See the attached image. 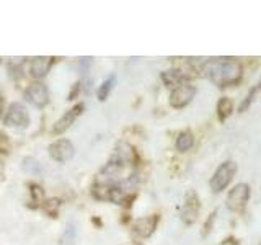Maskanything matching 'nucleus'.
Listing matches in <instances>:
<instances>
[{
	"instance_id": "15",
	"label": "nucleus",
	"mask_w": 261,
	"mask_h": 245,
	"mask_svg": "<svg viewBox=\"0 0 261 245\" xmlns=\"http://www.w3.org/2000/svg\"><path fill=\"white\" fill-rule=\"evenodd\" d=\"M194 145V136L191 131H183L176 137V149L179 152H188Z\"/></svg>"
},
{
	"instance_id": "22",
	"label": "nucleus",
	"mask_w": 261,
	"mask_h": 245,
	"mask_svg": "<svg viewBox=\"0 0 261 245\" xmlns=\"http://www.w3.org/2000/svg\"><path fill=\"white\" fill-rule=\"evenodd\" d=\"M4 113V98H0V116H2Z\"/></svg>"
},
{
	"instance_id": "11",
	"label": "nucleus",
	"mask_w": 261,
	"mask_h": 245,
	"mask_svg": "<svg viewBox=\"0 0 261 245\" xmlns=\"http://www.w3.org/2000/svg\"><path fill=\"white\" fill-rule=\"evenodd\" d=\"M157 224H159V216H145V217H141L137 219L134 223V232L137 235L144 237V239H147V237H150L155 229H157Z\"/></svg>"
},
{
	"instance_id": "5",
	"label": "nucleus",
	"mask_w": 261,
	"mask_h": 245,
	"mask_svg": "<svg viewBox=\"0 0 261 245\" xmlns=\"http://www.w3.org/2000/svg\"><path fill=\"white\" fill-rule=\"evenodd\" d=\"M5 125L12 128H27L30 125V114L21 103H12L8 106Z\"/></svg>"
},
{
	"instance_id": "16",
	"label": "nucleus",
	"mask_w": 261,
	"mask_h": 245,
	"mask_svg": "<svg viewBox=\"0 0 261 245\" xmlns=\"http://www.w3.org/2000/svg\"><path fill=\"white\" fill-rule=\"evenodd\" d=\"M261 90V80L258 82V84L255 85V87H251L250 88V92L247 93V96L243 98V102L240 103V106H239V111L240 113H243V111H247L248 108H250V105L253 103V100H255V96H256V93Z\"/></svg>"
},
{
	"instance_id": "21",
	"label": "nucleus",
	"mask_w": 261,
	"mask_h": 245,
	"mask_svg": "<svg viewBox=\"0 0 261 245\" xmlns=\"http://www.w3.org/2000/svg\"><path fill=\"white\" fill-rule=\"evenodd\" d=\"M214 219H216V212H212L211 214V220L207 219V223H206V226H204V235H207L209 232H211V227H212V223H214Z\"/></svg>"
},
{
	"instance_id": "20",
	"label": "nucleus",
	"mask_w": 261,
	"mask_h": 245,
	"mask_svg": "<svg viewBox=\"0 0 261 245\" xmlns=\"http://www.w3.org/2000/svg\"><path fill=\"white\" fill-rule=\"evenodd\" d=\"M47 203V201H46ZM59 201H57V200H51V201H49L47 204H46V211H49V209H51V214H56V208L57 206H59Z\"/></svg>"
},
{
	"instance_id": "9",
	"label": "nucleus",
	"mask_w": 261,
	"mask_h": 245,
	"mask_svg": "<svg viewBox=\"0 0 261 245\" xmlns=\"http://www.w3.org/2000/svg\"><path fill=\"white\" fill-rule=\"evenodd\" d=\"M136 160V154H134V149L130 147L129 144H124L121 142L118 144L116 151H114L113 157L110 160V163H113V165H116L119 168H124L126 165H129V163H133Z\"/></svg>"
},
{
	"instance_id": "8",
	"label": "nucleus",
	"mask_w": 261,
	"mask_h": 245,
	"mask_svg": "<svg viewBox=\"0 0 261 245\" xmlns=\"http://www.w3.org/2000/svg\"><path fill=\"white\" fill-rule=\"evenodd\" d=\"M199 198L198 194L194 191H188L186 194V200H185V206L181 211V219L185 220V224H193L196 219H198L199 214Z\"/></svg>"
},
{
	"instance_id": "1",
	"label": "nucleus",
	"mask_w": 261,
	"mask_h": 245,
	"mask_svg": "<svg viewBox=\"0 0 261 245\" xmlns=\"http://www.w3.org/2000/svg\"><path fill=\"white\" fill-rule=\"evenodd\" d=\"M204 76L217 87H230L239 84L243 69L242 64L235 59H212L204 64Z\"/></svg>"
},
{
	"instance_id": "19",
	"label": "nucleus",
	"mask_w": 261,
	"mask_h": 245,
	"mask_svg": "<svg viewBox=\"0 0 261 245\" xmlns=\"http://www.w3.org/2000/svg\"><path fill=\"white\" fill-rule=\"evenodd\" d=\"M23 168H24V172H28V174H39L41 172L39 163L31 157H27L23 160Z\"/></svg>"
},
{
	"instance_id": "6",
	"label": "nucleus",
	"mask_w": 261,
	"mask_h": 245,
	"mask_svg": "<svg viewBox=\"0 0 261 245\" xmlns=\"http://www.w3.org/2000/svg\"><path fill=\"white\" fill-rule=\"evenodd\" d=\"M73 154H75V149H73V144L67 139H57L56 142H53L49 145V155L57 160V162H67L73 157Z\"/></svg>"
},
{
	"instance_id": "3",
	"label": "nucleus",
	"mask_w": 261,
	"mask_h": 245,
	"mask_svg": "<svg viewBox=\"0 0 261 245\" xmlns=\"http://www.w3.org/2000/svg\"><path fill=\"white\" fill-rule=\"evenodd\" d=\"M250 196H251L250 185L247 183L235 185L227 194V208L230 211H242L250 201Z\"/></svg>"
},
{
	"instance_id": "17",
	"label": "nucleus",
	"mask_w": 261,
	"mask_h": 245,
	"mask_svg": "<svg viewBox=\"0 0 261 245\" xmlns=\"http://www.w3.org/2000/svg\"><path fill=\"white\" fill-rule=\"evenodd\" d=\"M114 82H116V77H114V76L108 77V79H106V80L103 82V84L100 85V88H98V100L105 102L106 98H108V95H110V92H111V88L114 87Z\"/></svg>"
},
{
	"instance_id": "13",
	"label": "nucleus",
	"mask_w": 261,
	"mask_h": 245,
	"mask_svg": "<svg viewBox=\"0 0 261 245\" xmlns=\"http://www.w3.org/2000/svg\"><path fill=\"white\" fill-rule=\"evenodd\" d=\"M162 79L163 82L168 85V87H178V85H181L185 84V74H181V70H176V69H171V70H167V72H163L162 74Z\"/></svg>"
},
{
	"instance_id": "12",
	"label": "nucleus",
	"mask_w": 261,
	"mask_h": 245,
	"mask_svg": "<svg viewBox=\"0 0 261 245\" xmlns=\"http://www.w3.org/2000/svg\"><path fill=\"white\" fill-rule=\"evenodd\" d=\"M53 65V57H44V56H39V57H35V59L31 61V76L35 79H43L46 74L49 72Z\"/></svg>"
},
{
	"instance_id": "2",
	"label": "nucleus",
	"mask_w": 261,
	"mask_h": 245,
	"mask_svg": "<svg viewBox=\"0 0 261 245\" xmlns=\"http://www.w3.org/2000/svg\"><path fill=\"white\" fill-rule=\"evenodd\" d=\"M237 170L239 168H237V163L233 160H227L222 163V165H219L209 182L211 190L214 193H220L222 190H225V188L232 183Z\"/></svg>"
},
{
	"instance_id": "18",
	"label": "nucleus",
	"mask_w": 261,
	"mask_h": 245,
	"mask_svg": "<svg viewBox=\"0 0 261 245\" xmlns=\"http://www.w3.org/2000/svg\"><path fill=\"white\" fill-rule=\"evenodd\" d=\"M75 235H77V229L75 226L69 224L67 227H65V231L61 237V243L59 245H73L75 243Z\"/></svg>"
},
{
	"instance_id": "4",
	"label": "nucleus",
	"mask_w": 261,
	"mask_h": 245,
	"mask_svg": "<svg viewBox=\"0 0 261 245\" xmlns=\"http://www.w3.org/2000/svg\"><path fill=\"white\" fill-rule=\"evenodd\" d=\"M194 95H196V87L185 82V84L175 87L173 92L170 93V105L173 108H185L186 105L191 103Z\"/></svg>"
},
{
	"instance_id": "7",
	"label": "nucleus",
	"mask_w": 261,
	"mask_h": 245,
	"mask_svg": "<svg viewBox=\"0 0 261 245\" xmlns=\"http://www.w3.org/2000/svg\"><path fill=\"white\" fill-rule=\"evenodd\" d=\"M24 98L33 103L38 108L44 106L49 102V92L47 87L43 84V82H36V84H31L27 90H24Z\"/></svg>"
},
{
	"instance_id": "10",
	"label": "nucleus",
	"mask_w": 261,
	"mask_h": 245,
	"mask_svg": "<svg viewBox=\"0 0 261 245\" xmlns=\"http://www.w3.org/2000/svg\"><path fill=\"white\" fill-rule=\"evenodd\" d=\"M84 111V103H79V105H75L73 106L72 110H69L67 113L64 114V116L56 122L54 125V134H61V133H64V131H67L72 125H73V121L77 119V116L79 114Z\"/></svg>"
},
{
	"instance_id": "14",
	"label": "nucleus",
	"mask_w": 261,
	"mask_h": 245,
	"mask_svg": "<svg viewBox=\"0 0 261 245\" xmlns=\"http://www.w3.org/2000/svg\"><path fill=\"white\" fill-rule=\"evenodd\" d=\"M233 113V102L232 98L228 96H222L217 103V114L220 121H225L230 114Z\"/></svg>"
}]
</instances>
